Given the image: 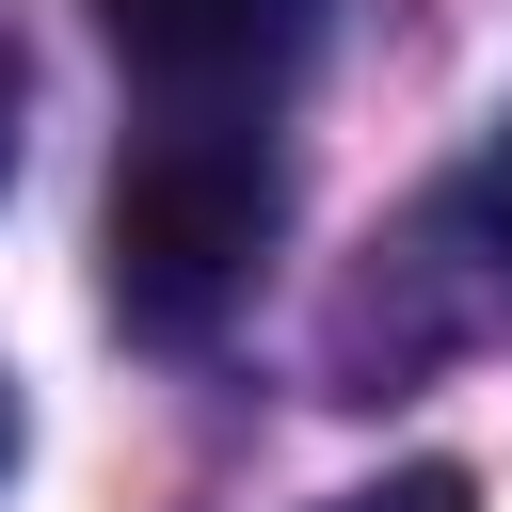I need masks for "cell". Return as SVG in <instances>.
I'll use <instances>...</instances> for the list:
<instances>
[{"label": "cell", "mask_w": 512, "mask_h": 512, "mask_svg": "<svg viewBox=\"0 0 512 512\" xmlns=\"http://www.w3.org/2000/svg\"><path fill=\"white\" fill-rule=\"evenodd\" d=\"M464 224H480V256H496V272H512V144H496V160H480V176H464Z\"/></svg>", "instance_id": "cell-4"}, {"label": "cell", "mask_w": 512, "mask_h": 512, "mask_svg": "<svg viewBox=\"0 0 512 512\" xmlns=\"http://www.w3.org/2000/svg\"><path fill=\"white\" fill-rule=\"evenodd\" d=\"M304 16L320 0H96V32L160 80V96H256V80H288V48H304Z\"/></svg>", "instance_id": "cell-2"}, {"label": "cell", "mask_w": 512, "mask_h": 512, "mask_svg": "<svg viewBox=\"0 0 512 512\" xmlns=\"http://www.w3.org/2000/svg\"><path fill=\"white\" fill-rule=\"evenodd\" d=\"M0 176H16V48H0Z\"/></svg>", "instance_id": "cell-5"}, {"label": "cell", "mask_w": 512, "mask_h": 512, "mask_svg": "<svg viewBox=\"0 0 512 512\" xmlns=\"http://www.w3.org/2000/svg\"><path fill=\"white\" fill-rule=\"evenodd\" d=\"M320 512H480V480H464V464H384V480H352V496H320Z\"/></svg>", "instance_id": "cell-3"}, {"label": "cell", "mask_w": 512, "mask_h": 512, "mask_svg": "<svg viewBox=\"0 0 512 512\" xmlns=\"http://www.w3.org/2000/svg\"><path fill=\"white\" fill-rule=\"evenodd\" d=\"M272 144L256 128H224V112H176V128H144L128 160H112V208H96V288H112V320L128 336H208L240 288H256V256H272Z\"/></svg>", "instance_id": "cell-1"}, {"label": "cell", "mask_w": 512, "mask_h": 512, "mask_svg": "<svg viewBox=\"0 0 512 512\" xmlns=\"http://www.w3.org/2000/svg\"><path fill=\"white\" fill-rule=\"evenodd\" d=\"M0 464H16V384H0Z\"/></svg>", "instance_id": "cell-6"}]
</instances>
